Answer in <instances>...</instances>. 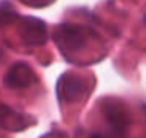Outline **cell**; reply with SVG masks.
I'll use <instances>...</instances> for the list:
<instances>
[{
	"mask_svg": "<svg viewBox=\"0 0 146 138\" xmlns=\"http://www.w3.org/2000/svg\"><path fill=\"white\" fill-rule=\"evenodd\" d=\"M86 83L84 78L72 73L61 75L57 82V95L61 100L66 102H76L85 95Z\"/></svg>",
	"mask_w": 146,
	"mask_h": 138,
	"instance_id": "6da1fadb",
	"label": "cell"
},
{
	"mask_svg": "<svg viewBox=\"0 0 146 138\" xmlns=\"http://www.w3.org/2000/svg\"><path fill=\"white\" fill-rule=\"evenodd\" d=\"M19 35L22 41L28 46H41L46 42L47 31L41 19L33 17H23L19 26Z\"/></svg>",
	"mask_w": 146,
	"mask_h": 138,
	"instance_id": "7a4b0ae2",
	"label": "cell"
},
{
	"mask_svg": "<svg viewBox=\"0 0 146 138\" xmlns=\"http://www.w3.org/2000/svg\"><path fill=\"white\" fill-rule=\"evenodd\" d=\"M85 28L76 24H61L56 32V41L60 46H64L67 50L76 51L81 49L86 41Z\"/></svg>",
	"mask_w": 146,
	"mask_h": 138,
	"instance_id": "3957f363",
	"label": "cell"
},
{
	"mask_svg": "<svg viewBox=\"0 0 146 138\" xmlns=\"http://www.w3.org/2000/svg\"><path fill=\"white\" fill-rule=\"evenodd\" d=\"M103 112L107 122L116 131L123 132L130 124V114L126 106L116 98H107L103 105Z\"/></svg>",
	"mask_w": 146,
	"mask_h": 138,
	"instance_id": "277c9868",
	"label": "cell"
},
{
	"mask_svg": "<svg viewBox=\"0 0 146 138\" xmlns=\"http://www.w3.org/2000/svg\"><path fill=\"white\" fill-rule=\"evenodd\" d=\"M35 81V72L24 63L14 64L5 75L4 82L9 88L19 90L31 86Z\"/></svg>",
	"mask_w": 146,
	"mask_h": 138,
	"instance_id": "5b68a950",
	"label": "cell"
},
{
	"mask_svg": "<svg viewBox=\"0 0 146 138\" xmlns=\"http://www.w3.org/2000/svg\"><path fill=\"white\" fill-rule=\"evenodd\" d=\"M32 123L33 120L28 115L13 110L7 105H0V128L18 132L26 129Z\"/></svg>",
	"mask_w": 146,
	"mask_h": 138,
	"instance_id": "8992f818",
	"label": "cell"
},
{
	"mask_svg": "<svg viewBox=\"0 0 146 138\" xmlns=\"http://www.w3.org/2000/svg\"><path fill=\"white\" fill-rule=\"evenodd\" d=\"M17 13L10 5L1 4L0 5V26H7V24L12 23L15 21Z\"/></svg>",
	"mask_w": 146,
	"mask_h": 138,
	"instance_id": "52a82bcc",
	"label": "cell"
},
{
	"mask_svg": "<svg viewBox=\"0 0 146 138\" xmlns=\"http://www.w3.org/2000/svg\"><path fill=\"white\" fill-rule=\"evenodd\" d=\"M53 0H32V5L35 7H44V5L51 4Z\"/></svg>",
	"mask_w": 146,
	"mask_h": 138,
	"instance_id": "ba28073f",
	"label": "cell"
},
{
	"mask_svg": "<svg viewBox=\"0 0 146 138\" xmlns=\"http://www.w3.org/2000/svg\"><path fill=\"white\" fill-rule=\"evenodd\" d=\"M93 138H103V137H99V136H94Z\"/></svg>",
	"mask_w": 146,
	"mask_h": 138,
	"instance_id": "9c48e42d",
	"label": "cell"
},
{
	"mask_svg": "<svg viewBox=\"0 0 146 138\" xmlns=\"http://www.w3.org/2000/svg\"><path fill=\"white\" fill-rule=\"evenodd\" d=\"M144 21H145V23H146V13H145V17H144Z\"/></svg>",
	"mask_w": 146,
	"mask_h": 138,
	"instance_id": "30bf717a",
	"label": "cell"
}]
</instances>
